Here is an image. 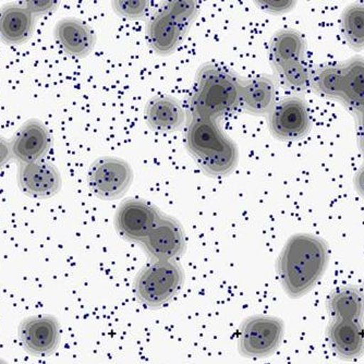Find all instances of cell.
<instances>
[{
	"instance_id": "cell-1",
	"label": "cell",
	"mask_w": 364,
	"mask_h": 364,
	"mask_svg": "<svg viewBox=\"0 0 364 364\" xmlns=\"http://www.w3.org/2000/svg\"><path fill=\"white\" fill-rule=\"evenodd\" d=\"M326 242L310 234L290 237L278 257L277 271L286 294L299 298L316 285L328 265Z\"/></svg>"
},
{
	"instance_id": "cell-18",
	"label": "cell",
	"mask_w": 364,
	"mask_h": 364,
	"mask_svg": "<svg viewBox=\"0 0 364 364\" xmlns=\"http://www.w3.org/2000/svg\"><path fill=\"white\" fill-rule=\"evenodd\" d=\"M277 87L273 77L257 75L243 82L241 92V109L255 116L269 114L275 107Z\"/></svg>"
},
{
	"instance_id": "cell-23",
	"label": "cell",
	"mask_w": 364,
	"mask_h": 364,
	"mask_svg": "<svg viewBox=\"0 0 364 364\" xmlns=\"http://www.w3.org/2000/svg\"><path fill=\"white\" fill-rule=\"evenodd\" d=\"M276 73L282 85L294 93H304L311 87L312 71L304 60L291 63Z\"/></svg>"
},
{
	"instance_id": "cell-7",
	"label": "cell",
	"mask_w": 364,
	"mask_h": 364,
	"mask_svg": "<svg viewBox=\"0 0 364 364\" xmlns=\"http://www.w3.org/2000/svg\"><path fill=\"white\" fill-rule=\"evenodd\" d=\"M285 334V325L280 318L257 316L247 318L239 329L238 348L247 358H265L273 355Z\"/></svg>"
},
{
	"instance_id": "cell-28",
	"label": "cell",
	"mask_w": 364,
	"mask_h": 364,
	"mask_svg": "<svg viewBox=\"0 0 364 364\" xmlns=\"http://www.w3.org/2000/svg\"><path fill=\"white\" fill-rule=\"evenodd\" d=\"M355 116L358 118V139H359L360 150L364 156V112Z\"/></svg>"
},
{
	"instance_id": "cell-6",
	"label": "cell",
	"mask_w": 364,
	"mask_h": 364,
	"mask_svg": "<svg viewBox=\"0 0 364 364\" xmlns=\"http://www.w3.org/2000/svg\"><path fill=\"white\" fill-rule=\"evenodd\" d=\"M183 278V269L175 259L152 261L134 280L136 299L149 308H159L179 291Z\"/></svg>"
},
{
	"instance_id": "cell-10",
	"label": "cell",
	"mask_w": 364,
	"mask_h": 364,
	"mask_svg": "<svg viewBox=\"0 0 364 364\" xmlns=\"http://www.w3.org/2000/svg\"><path fill=\"white\" fill-rule=\"evenodd\" d=\"M161 216L156 206L142 198H129L118 208L114 224L127 240L143 243Z\"/></svg>"
},
{
	"instance_id": "cell-22",
	"label": "cell",
	"mask_w": 364,
	"mask_h": 364,
	"mask_svg": "<svg viewBox=\"0 0 364 364\" xmlns=\"http://www.w3.org/2000/svg\"><path fill=\"white\" fill-rule=\"evenodd\" d=\"M341 31L351 48L355 50L364 49V4H353L343 10Z\"/></svg>"
},
{
	"instance_id": "cell-26",
	"label": "cell",
	"mask_w": 364,
	"mask_h": 364,
	"mask_svg": "<svg viewBox=\"0 0 364 364\" xmlns=\"http://www.w3.org/2000/svg\"><path fill=\"white\" fill-rule=\"evenodd\" d=\"M264 10H267L269 14H284L289 11L292 6H294V1H261L259 3Z\"/></svg>"
},
{
	"instance_id": "cell-13",
	"label": "cell",
	"mask_w": 364,
	"mask_h": 364,
	"mask_svg": "<svg viewBox=\"0 0 364 364\" xmlns=\"http://www.w3.org/2000/svg\"><path fill=\"white\" fill-rule=\"evenodd\" d=\"M10 144L12 156L22 165L43 161L52 149L53 139L42 122L30 119L20 127Z\"/></svg>"
},
{
	"instance_id": "cell-16",
	"label": "cell",
	"mask_w": 364,
	"mask_h": 364,
	"mask_svg": "<svg viewBox=\"0 0 364 364\" xmlns=\"http://www.w3.org/2000/svg\"><path fill=\"white\" fill-rule=\"evenodd\" d=\"M188 114L181 104L171 96H156L147 102L144 119L147 126L157 132H173L179 130Z\"/></svg>"
},
{
	"instance_id": "cell-27",
	"label": "cell",
	"mask_w": 364,
	"mask_h": 364,
	"mask_svg": "<svg viewBox=\"0 0 364 364\" xmlns=\"http://www.w3.org/2000/svg\"><path fill=\"white\" fill-rule=\"evenodd\" d=\"M11 144L0 136V169L5 167L12 159Z\"/></svg>"
},
{
	"instance_id": "cell-31",
	"label": "cell",
	"mask_w": 364,
	"mask_h": 364,
	"mask_svg": "<svg viewBox=\"0 0 364 364\" xmlns=\"http://www.w3.org/2000/svg\"></svg>"
},
{
	"instance_id": "cell-4",
	"label": "cell",
	"mask_w": 364,
	"mask_h": 364,
	"mask_svg": "<svg viewBox=\"0 0 364 364\" xmlns=\"http://www.w3.org/2000/svg\"><path fill=\"white\" fill-rule=\"evenodd\" d=\"M311 87L321 95L343 102L355 114L364 112V59L351 58L312 71Z\"/></svg>"
},
{
	"instance_id": "cell-2",
	"label": "cell",
	"mask_w": 364,
	"mask_h": 364,
	"mask_svg": "<svg viewBox=\"0 0 364 364\" xmlns=\"http://www.w3.org/2000/svg\"><path fill=\"white\" fill-rule=\"evenodd\" d=\"M243 82L218 65L201 67L187 104L188 118H218L241 108Z\"/></svg>"
},
{
	"instance_id": "cell-25",
	"label": "cell",
	"mask_w": 364,
	"mask_h": 364,
	"mask_svg": "<svg viewBox=\"0 0 364 364\" xmlns=\"http://www.w3.org/2000/svg\"><path fill=\"white\" fill-rule=\"evenodd\" d=\"M26 9L32 12L33 16H42L55 9L56 3L54 1H24L22 3Z\"/></svg>"
},
{
	"instance_id": "cell-20",
	"label": "cell",
	"mask_w": 364,
	"mask_h": 364,
	"mask_svg": "<svg viewBox=\"0 0 364 364\" xmlns=\"http://www.w3.org/2000/svg\"><path fill=\"white\" fill-rule=\"evenodd\" d=\"M304 53L306 41L294 30L279 31L269 45V60L276 73L291 63L304 60Z\"/></svg>"
},
{
	"instance_id": "cell-8",
	"label": "cell",
	"mask_w": 364,
	"mask_h": 364,
	"mask_svg": "<svg viewBox=\"0 0 364 364\" xmlns=\"http://www.w3.org/2000/svg\"><path fill=\"white\" fill-rule=\"evenodd\" d=\"M132 181L134 171L119 157H100L92 164L87 173L90 190L104 201H114L124 196Z\"/></svg>"
},
{
	"instance_id": "cell-17",
	"label": "cell",
	"mask_w": 364,
	"mask_h": 364,
	"mask_svg": "<svg viewBox=\"0 0 364 364\" xmlns=\"http://www.w3.org/2000/svg\"><path fill=\"white\" fill-rule=\"evenodd\" d=\"M36 16L23 4H9L0 9V40L9 45H21L33 36Z\"/></svg>"
},
{
	"instance_id": "cell-14",
	"label": "cell",
	"mask_w": 364,
	"mask_h": 364,
	"mask_svg": "<svg viewBox=\"0 0 364 364\" xmlns=\"http://www.w3.org/2000/svg\"><path fill=\"white\" fill-rule=\"evenodd\" d=\"M18 179L23 193L40 200L56 196L63 186L59 169L54 164L45 159L20 165Z\"/></svg>"
},
{
	"instance_id": "cell-12",
	"label": "cell",
	"mask_w": 364,
	"mask_h": 364,
	"mask_svg": "<svg viewBox=\"0 0 364 364\" xmlns=\"http://www.w3.org/2000/svg\"><path fill=\"white\" fill-rule=\"evenodd\" d=\"M19 338L31 355H50L60 341V326L54 316H31L20 324Z\"/></svg>"
},
{
	"instance_id": "cell-19",
	"label": "cell",
	"mask_w": 364,
	"mask_h": 364,
	"mask_svg": "<svg viewBox=\"0 0 364 364\" xmlns=\"http://www.w3.org/2000/svg\"><path fill=\"white\" fill-rule=\"evenodd\" d=\"M328 338L333 349L343 359H355L364 353L362 321L335 318L329 326Z\"/></svg>"
},
{
	"instance_id": "cell-24",
	"label": "cell",
	"mask_w": 364,
	"mask_h": 364,
	"mask_svg": "<svg viewBox=\"0 0 364 364\" xmlns=\"http://www.w3.org/2000/svg\"><path fill=\"white\" fill-rule=\"evenodd\" d=\"M150 3L147 1H114L112 8L122 18L140 19L149 10Z\"/></svg>"
},
{
	"instance_id": "cell-11",
	"label": "cell",
	"mask_w": 364,
	"mask_h": 364,
	"mask_svg": "<svg viewBox=\"0 0 364 364\" xmlns=\"http://www.w3.org/2000/svg\"><path fill=\"white\" fill-rule=\"evenodd\" d=\"M142 245L153 261H173L186 250L185 231L177 220L161 215Z\"/></svg>"
},
{
	"instance_id": "cell-30",
	"label": "cell",
	"mask_w": 364,
	"mask_h": 364,
	"mask_svg": "<svg viewBox=\"0 0 364 364\" xmlns=\"http://www.w3.org/2000/svg\"><path fill=\"white\" fill-rule=\"evenodd\" d=\"M0 364H8V362H6L5 360L0 359Z\"/></svg>"
},
{
	"instance_id": "cell-5",
	"label": "cell",
	"mask_w": 364,
	"mask_h": 364,
	"mask_svg": "<svg viewBox=\"0 0 364 364\" xmlns=\"http://www.w3.org/2000/svg\"><path fill=\"white\" fill-rule=\"evenodd\" d=\"M196 1H171L152 16L147 24L149 44L157 54L169 55L185 40L198 16Z\"/></svg>"
},
{
	"instance_id": "cell-9",
	"label": "cell",
	"mask_w": 364,
	"mask_h": 364,
	"mask_svg": "<svg viewBox=\"0 0 364 364\" xmlns=\"http://www.w3.org/2000/svg\"><path fill=\"white\" fill-rule=\"evenodd\" d=\"M271 134L278 140L296 141L304 138L311 128V117L306 102L290 96L276 103L269 114Z\"/></svg>"
},
{
	"instance_id": "cell-3",
	"label": "cell",
	"mask_w": 364,
	"mask_h": 364,
	"mask_svg": "<svg viewBox=\"0 0 364 364\" xmlns=\"http://www.w3.org/2000/svg\"><path fill=\"white\" fill-rule=\"evenodd\" d=\"M188 119L186 144L202 171L212 177H223L234 171L238 164V147L224 134L218 119Z\"/></svg>"
},
{
	"instance_id": "cell-21",
	"label": "cell",
	"mask_w": 364,
	"mask_h": 364,
	"mask_svg": "<svg viewBox=\"0 0 364 364\" xmlns=\"http://www.w3.org/2000/svg\"><path fill=\"white\" fill-rule=\"evenodd\" d=\"M328 306L335 318L362 321L364 294L353 286L339 288L329 298Z\"/></svg>"
},
{
	"instance_id": "cell-15",
	"label": "cell",
	"mask_w": 364,
	"mask_h": 364,
	"mask_svg": "<svg viewBox=\"0 0 364 364\" xmlns=\"http://www.w3.org/2000/svg\"><path fill=\"white\" fill-rule=\"evenodd\" d=\"M55 38L65 54L85 58L93 50L96 43L93 28L77 18H65L56 24Z\"/></svg>"
},
{
	"instance_id": "cell-29",
	"label": "cell",
	"mask_w": 364,
	"mask_h": 364,
	"mask_svg": "<svg viewBox=\"0 0 364 364\" xmlns=\"http://www.w3.org/2000/svg\"><path fill=\"white\" fill-rule=\"evenodd\" d=\"M355 185L357 191L364 198V166H362L355 175Z\"/></svg>"
}]
</instances>
